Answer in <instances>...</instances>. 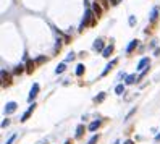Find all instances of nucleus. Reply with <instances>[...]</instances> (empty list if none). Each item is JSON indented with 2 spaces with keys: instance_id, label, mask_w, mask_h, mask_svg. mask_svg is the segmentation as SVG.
<instances>
[{
  "instance_id": "nucleus-1",
  "label": "nucleus",
  "mask_w": 160,
  "mask_h": 144,
  "mask_svg": "<svg viewBox=\"0 0 160 144\" xmlns=\"http://www.w3.org/2000/svg\"><path fill=\"white\" fill-rule=\"evenodd\" d=\"M91 18H92V12H91V10H86V15H84V20H83V23H81V26H79V31H84V28L89 25Z\"/></svg>"
},
{
  "instance_id": "nucleus-2",
  "label": "nucleus",
  "mask_w": 160,
  "mask_h": 144,
  "mask_svg": "<svg viewBox=\"0 0 160 144\" xmlns=\"http://www.w3.org/2000/svg\"><path fill=\"white\" fill-rule=\"evenodd\" d=\"M149 65H151V60H149L147 57H146V58H141V60H139V63H138V70H139V71H146Z\"/></svg>"
},
{
  "instance_id": "nucleus-3",
  "label": "nucleus",
  "mask_w": 160,
  "mask_h": 144,
  "mask_svg": "<svg viewBox=\"0 0 160 144\" xmlns=\"http://www.w3.org/2000/svg\"><path fill=\"white\" fill-rule=\"evenodd\" d=\"M16 109H18V104H16V102H8V104L5 105V114L12 115L13 112H16Z\"/></svg>"
},
{
  "instance_id": "nucleus-4",
  "label": "nucleus",
  "mask_w": 160,
  "mask_h": 144,
  "mask_svg": "<svg viewBox=\"0 0 160 144\" xmlns=\"http://www.w3.org/2000/svg\"><path fill=\"white\" fill-rule=\"evenodd\" d=\"M37 92H39V84L34 83V84H32V88H31V92H29V97H28V101H29V102H32L34 99H36Z\"/></svg>"
},
{
  "instance_id": "nucleus-5",
  "label": "nucleus",
  "mask_w": 160,
  "mask_h": 144,
  "mask_svg": "<svg viewBox=\"0 0 160 144\" xmlns=\"http://www.w3.org/2000/svg\"><path fill=\"white\" fill-rule=\"evenodd\" d=\"M34 109H36V104H34V102H32V105H29V109H28V110L25 112V115L21 117V122H26V120L29 118V115L32 114V110H34Z\"/></svg>"
},
{
  "instance_id": "nucleus-6",
  "label": "nucleus",
  "mask_w": 160,
  "mask_h": 144,
  "mask_svg": "<svg viewBox=\"0 0 160 144\" xmlns=\"http://www.w3.org/2000/svg\"><path fill=\"white\" fill-rule=\"evenodd\" d=\"M117 63H118V60H117V58H113V60H112V62H110V63H108V65H107V67H105V68H104V71H102V75H104V76H105V75H107V73H108V71H110V70H112V67H113V65H117Z\"/></svg>"
},
{
  "instance_id": "nucleus-7",
  "label": "nucleus",
  "mask_w": 160,
  "mask_h": 144,
  "mask_svg": "<svg viewBox=\"0 0 160 144\" xmlns=\"http://www.w3.org/2000/svg\"><path fill=\"white\" fill-rule=\"evenodd\" d=\"M136 47H138V41L134 39V41H131V42L128 44V47H126V52H128V54H131L133 50L136 49Z\"/></svg>"
},
{
  "instance_id": "nucleus-8",
  "label": "nucleus",
  "mask_w": 160,
  "mask_h": 144,
  "mask_svg": "<svg viewBox=\"0 0 160 144\" xmlns=\"http://www.w3.org/2000/svg\"><path fill=\"white\" fill-rule=\"evenodd\" d=\"M94 50H102L104 49V41L102 39H96V42H94Z\"/></svg>"
},
{
  "instance_id": "nucleus-9",
  "label": "nucleus",
  "mask_w": 160,
  "mask_h": 144,
  "mask_svg": "<svg viewBox=\"0 0 160 144\" xmlns=\"http://www.w3.org/2000/svg\"><path fill=\"white\" fill-rule=\"evenodd\" d=\"M92 10H94V13H96V16H97V18L102 15V8L99 7V3H97V2H94V3H92Z\"/></svg>"
},
{
  "instance_id": "nucleus-10",
  "label": "nucleus",
  "mask_w": 160,
  "mask_h": 144,
  "mask_svg": "<svg viewBox=\"0 0 160 144\" xmlns=\"http://www.w3.org/2000/svg\"><path fill=\"white\" fill-rule=\"evenodd\" d=\"M112 52H113V46L110 44L108 47H105V49H104V54H102V55H104L105 58H108V57H110V54H112Z\"/></svg>"
},
{
  "instance_id": "nucleus-11",
  "label": "nucleus",
  "mask_w": 160,
  "mask_h": 144,
  "mask_svg": "<svg viewBox=\"0 0 160 144\" xmlns=\"http://www.w3.org/2000/svg\"><path fill=\"white\" fill-rule=\"evenodd\" d=\"M99 126H100V122H99V120H96V122H92V123L89 125V131H96Z\"/></svg>"
},
{
  "instance_id": "nucleus-12",
  "label": "nucleus",
  "mask_w": 160,
  "mask_h": 144,
  "mask_svg": "<svg viewBox=\"0 0 160 144\" xmlns=\"http://www.w3.org/2000/svg\"><path fill=\"white\" fill-rule=\"evenodd\" d=\"M65 70H66V65H65V63H60L58 67L55 68V73H57V75H60V73H63Z\"/></svg>"
},
{
  "instance_id": "nucleus-13",
  "label": "nucleus",
  "mask_w": 160,
  "mask_h": 144,
  "mask_svg": "<svg viewBox=\"0 0 160 144\" xmlns=\"http://www.w3.org/2000/svg\"><path fill=\"white\" fill-rule=\"evenodd\" d=\"M105 99V92H100V94L97 96V97H94V102H96V104H100L102 101H104Z\"/></svg>"
},
{
  "instance_id": "nucleus-14",
  "label": "nucleus",
  "mask_w": 160,
  "mask_h": 144,
  "mask_svg": "<svg viewBox=\"0 0 160 144\" xmlns=\"http://www.w3.org/2000/svg\"><path fill=\"white\" fill-rule=\"evenodd\" d=\"M83 133H84V126L79 125V126L76 128V138H81V136H83Z\"/></svg>"
},
{
  "instance_id": "nucleus-15",
  "label": "nucleus",
  "mask_w": 160,
  "mask_h": 144,
  "mask_svg": "<svg viewBox=\"0 0 160 144\" xmlns=\"http://www.w3.org/2000/svg\"><path fill=\"white\" fill-rule=\"evenodd\" d=\"M136 80H138V78H136V75H129V76H126V84H133Z\"/></svg>"
},
{
  "instance_id": "nucleus-16",
  "label": "nucleus",
  "mask_w": 160,
  "mask_h": 144,
  "mask_svg": "<svg viewBox=\"0 0 160 144\" xmlns=\"http://www.w3.org/2000/svg\"><path fill=\"white\" fill-rule=\"evenodd\" d=\"M115 92H117V94H123V92H125V86H123V84H118V86L115 88Z\"/></svg>"
},
{
  "instance_id": "nucleus-17",
  "label": "nucleus",
  "mask_w": 160,
  "mask_h": 144,
  "mask_svg": "<svg viewBox=\"0 0 160 144\" xmlns=\"http://www.w3.org/2000/svg\"><path fill=\"white\" fill-rule=\"evenodd\" d=\"M83 73H84V65H78V68H76V75H78V76H81Z\"/></svg>"
},
{
  "instance_id": "nucleus-18",
  "label": "nucleus",
  "mask_w": 160,
  "mask_h": 144,
  "mask_svg": "<svg viewBox=\"0 0 160 144\" xmlns=\"http://www.w3.org/2000/svg\"><path fill=\"white\" fill-rule=\"evenodd\" d=\"M2 83L3 84H5V83L8 84V75L5 73V70H2Z\"/></svg>"
},
{
  "instance_id": "nucleus-19",
  "label": "nucleus",
  "mask_w": 160,
  "mask_h": 144,
  "mask_svg": "<svg viewBox=\"0 0 160 144\" xmlns=\"http://www.w3.org/2000/svg\"><path fill=\"white\" fill-rule=\"evenodd\" d=\"M157 15H159V8H157V7H155V8L152 10V15H151V20H152V21H154V20L157 18Z\"/></svg>"
},
{
  "instance_id": "nucleus-20",
  "label": "nucleus",
  "mask_w": 160,
  "mask_h": 144,
  "mask_svg": "<svg viewBox=\"0 0 160 144\" xmlns=\"http://www.w3.org/2000/svg\"><path fill=\"white\" fill-rule=\"evenodd\" d=\"M34 65H36V63H34L32 60L28 62V73H32V71H34Z\"/></svg>"
},
{
  "instance_id": "nucleus-21",
  "label": "nucleus",
  "mask_w": 160,
  "mask_h": 144,
  "mask_svg": "<svg viewBox=\"0 0 160 144\" xmlns=\"http://www.w3.org/2000/svg\"><path fill=\"white\" fill-rule=\"evenodd\" d=\"M97 141H99V135H94L92 138H91L89 141H87V144H96Z\"/></svg>"
},
{
  "instance_id": "nucleus-22",
  "label": "nucleus",
  "mask_w": 160,
  "mask_h": 144,
  "mask_svg": "<svg viewBox=\"0 0 160 144\" xmlns=\"http://www.w3.org/2000/svg\"><path fill=\"white\" fill-rule=\"evenodd\" d=\"M23 70H25V68H23V65L16 67V68H15V75H21V73H23Z\"/></svg>"
},
{
  "instance_id": "nucleus-23",
  "label": "nucleus",
  "mask_w": 160,
  "mask_h": 144,
  "mask_svg": "<svg viewBox=\"0 0 160 144\" xmlns=\"http://www.w3.org/2000/svg\"><path fill=\"white\" fill-rule=\"evenodd\" d=\"M15 139H16V135H13V136H10V139H8V141H6L5 144H12L13 141H15Z\"/></svg>"
},
{
  "instance_id": "nucleus-24",
  "label": "nucleus",
  "mask_w": 160,
  "mask_h": 144,
  "mask_svg": "<svg viewBox=\"0 0 160 144\" xmlns=\"http://www.w3.org/2000/svg\"><path fill=\"white\" fill-rule=\"evenodd\" d=\"M8 125H10V120H8V118L2 122V128H5V126H8Z\"/></svg>"
},
{
  "instance_id": "nucleus-25",
  "label": "nucleus",
  "mask_w": 160,
  "mask_h": 144,
  "mask_svg": "<svg viewBox=\"0 0 160 144\" xmlns=\"http://www.w3.org/2000/svg\"><path fill=\"white\" fill-rule=\"evenodd\" d=\"M134 21H136L134 16H129V25H134Z\"/></svg>"
},
{
  "instance_id": "nucleus-26",
  "label": "nucleus",
  "mask_w": 160,
  "mask_h": 144,
  "mask_svg": "<svg viewBox=\"0 0 160 144\" xmlns=\"http://www.w3.org/2000/svg\"><path fill=\"white\" fill-rule=\"evenodd\" d=\"M44 60H45V58H44V57H39V58H37V63H42Z\"/></svg>"
},
{
  "instance_id": "nucleus-27",
  "label": "nucleus",
  "mask_w": 160,
  "mask_h": 144,
  "mask_svg": "<svg viewBox=\"0 0 160 144\" xmlns=\"http://www.w3.org/2000/svg\"><path fill=\"white\" fill-rule=\"evenodd\" d=\"M73 58H74V55H73V54H70V55L66 57V60H73Z\"/></svg>"
},
{
  "instance_id": "nucleus-28",
  "label": "nucleus",
  "mask_w": 160,
  "mask_h": 144,
  "mask_svg": "<svg viewBox=\"0 0 160 144\" xmlns=\"http://www.w3.org/2000/svg\"><path fill=\"white\" fill-rule=\"evenodd\" d=\"M155 141H157V143H160V133H159L157 136H155Z\"/></svg>"
},
{
  "instance_id": "nucleus-29",
  "label": "nucleus",
  "mask_w": 160,
  "mask_h": 144,
  "mask_svg": "<svg viewBox=\"0 0 160 144\" xmlns=\"http://www.w3.org/2000/svg\"><path fill=\"white\" fill-rule=\"evenodd\" d=\"M123 144H134V143H133V141H131V139H128V141H125Z\"/></svg>"
},
{
  "instance_id": "nucleus-30",
  "label": "nucleus",
  "mask_w": 160,
  "mask_h": 144,
  "mask_svg": "<svg viewBox=\"0 0 160 144\" xmlns=\"http://www.w3.org/2000/svg\"><path fill=\"white\" fill-rule=\"evenodd\" d=\"M65 144H71V141H70V139H68V141H66V143H65Z\"/></svg>"
}]
</instances>
